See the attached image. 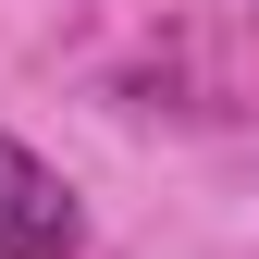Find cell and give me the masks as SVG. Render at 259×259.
<instances>
[{
  "mask_svg": "<svg viewBox=\"0 0 259 259\" xmlns=\"http://www.w3.org/2000/svg\"><path fill=\"white\" fill-rule=\"evenodd\" d=\"M74 247H87L74 185H62L25 136H0V259H74Z\"/></svg>",
  "mask_w": 259,
  "mask_h": 259,
  "instance_id": "obj_1",
  "label": "cell"
}]
</instances>
